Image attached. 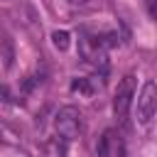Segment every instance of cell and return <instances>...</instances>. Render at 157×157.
Wrapping results in <instances>:
<instances>
[{"instance_id":"277c9868","label":"cell","mask_w":157,"mask_h":157,"mask_svg":"<svg viewBox=\"0 0 157 157\" xmlns=\"http://www.w3.org/2000/svg\"><path fill=\"white\" fill-rule=\"evenodd\" d=\"M105 44L101 42V37H83L78 42V52L86 61L91 64H105Z\"/></svg>"},{"instance_id":"7a4b0ae2","label":"cell","mask_w":157,"mask_h":157,"mask_svg":"<svg viewBox=\"0 0 157 157\" xmlns=\"http://www.w3.org/2000/svg\"><path fill=\"white\" fill-rule=\"evenodd\" d=\"M157 113V83L145 81L140 93H137V108H135V120L140 125H147Z\"/></svg>"},{"instance_id":"30bf717a","label":"cell","mask_w":157,"mask_h":157,"mask_svg":"<svg viewBox=\"0 0 157 157\" xmlns=\"http://www.w3.org/2000/svg\"><path fill=\"white\" fill-rule=\"evenodd\" d=\"M71 2H74V5H86L88 0H71Z\"/></svg>"},{"instance_id":"5b68a950","label":"cell","mask_w":157,"mask_h":157,"mask_svg":"<svg viewBox=\"0 0 157 157\" xmlns=\"http://www.w3.org/2000/svg\"><path fill=\"white\" fill-rule=\"evenodd\" d=\"M125 147L115 130H105L98 140V157H123Z\"/></svg>"},{"instance_id":"3957f363","label":"cell","mask_w":157,"mask_h":157,"mask_svg":"<svg viewBox=\"0 0 157 157\" xmlns=\"http://www.w3.org/2000/svg\"><path fill=\"white\" fill-rule=\"evenodd\" d=\"M132 96H135V76L128 74V76H123L118 81V88L113 93V113H115V118H125V113L130 110Z\"/></svg>"},{"instance_id":"8992f818","label":"cell","mask_w":157,"mask_h":157,"mask_svg":"<svg viewBox=\"0 0 157 157\" xmlns=\"http://www.w3.org/2000/svg\"><path fill=\"white\" fill-rule=\"evenodd\" d=\"M52 44H54L59 52H66L69 44H71V34H69L66 29H56V32H52Z\"/></svg>"},{"instance_id":"ba28073f","label":"cell","mask_w":157,"mask_h":157,"mask_svg":"<svg viewBox=\"0 0 157 157\" xmlns=\"http://www.w3.org/2000/svg\"><path fill=\"white\" fill-rule=\"evenodd\" d=\"M12 59H15V54H12V44H10V39H5V42H2V64H5V69L12 66Z\"/></svg>"},{"instance_id":"6da1fadb","label":"cell","mask_w":157,"mask_h":157,"mask_svg":"<svg viewBox=\"0 0 157 157\" xmlns=\"http://www.w3.org/2000/svg\"><path fill=\"white\" fill-rule=\"evenodd\" d=\"M54 130H56V137L61 142H71L78 137L81 132V113L74 108V105H66L56 113L54 118Z\"/></svg>"},{"instance_id":"9c48e42d","label":"cell","mask_w":157,"mask_h":157,"mask_svg":"<svg viewBox=\"0 0 157 157\" xmlns=\"http://www.w3.org/2000/svg\"><path fill=\"white\" fill-rule=\"evenodd\" d=\"M147 10H150V15L157 20V0H150V5H147Z\"/></svg>"},{"instance_id":"52a82bcc","label":"cell","mask_w":157,"mask_h":157,"mask_svg":"<svg viewBox=\"0 0 157 157\" xmlns=\"http://www.w3.org/2000/svg\"><path fill=\"white\" fill-rule=\"evenodd\" d=\"M71 91H76V93H83V96H93V86H91V81L88 78H74L71 81Z\"/></svg>"}]
</instances>
